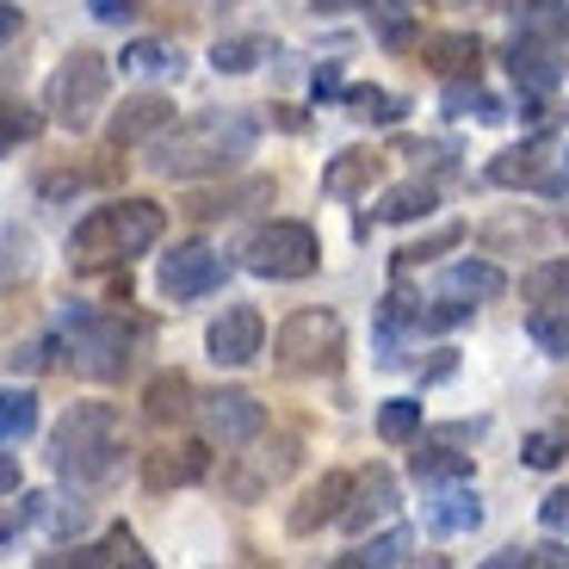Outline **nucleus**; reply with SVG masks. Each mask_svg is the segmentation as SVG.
Instances as JSON below:
<instances>
[{
	"label": "nucleus",
	"instance_id": "13",
	"mask_svg": "<svg viewBox=\"0 0 569 569\" xmlns=\"http://www.w3.org/2000/svg\"><path fill=\"white\" fill-rule=\"evenodd\" d=\"M168 124H173V100H161V93H137V100H124L112 112L106 142H112V149H137V142H156Z\"/></svg>",
	"mask_w": 569,
	"mask_h": 569
},
{
	"label": "nucleus",
	"instance_id": "7",
	"mask_svg": "<svg viewBox=\"0 0 569 569\" xmlns=\"http://www.w3.org/2000/svg\"><path fill=\"white\" fill-rule=\"evenodd\" d=\"M69 328V366L81 378H118L130 366V335L118 316H100V310H69L62 316Z\"/></svg>",
	"mask_w": 569,
	"mask_h": 569
},
{
	"label": "nucleus",
	"instance_id": "34",
	"mask_svg": "<svg viewBox=\"0 0 569 569\" xmlns=\"http://www.w3.org/2000/svg\"><path fill=\"white\" fill-rule=\"evenodd\" d=\"M43 130V118L31 112V106H19V100H0V156L13 149V142H31Z\"/></svg>",
	"mask_w": 569,
	"mask_h": 569
},
{
	"label": "nucleus",
	"instance_id": "21",
	"mask_svg": "<svg viewBox=\"0 0 569 569\" xmlns=\"http://www.w3.org/2000/svg\"><path fill=\"white\" fill-rule=\"evenodd\" d=\"M260 199H272V180H242V186H223V192L186 199V217L211 223V217H236V211H248V204H260Z\"/></svg>",
	"mask_w": 569,
	"mask_h": 569
},
{
	"label": "nucleus",
	"instance_id": "15",
	"mask_svg": "<svg viewBox=\"0 0 569 569\" xmlns=\"http://www.w3.org/2000/svg\"><path fill=\"white\" fill-rule=\"evenodd\" d=\"M390 513H397V477L371 465L366 477H353V496H347V508H341V527L353 532V539H366L371 520H390Z\"/></svg>",
	"mask_w": 569,
	"mask_h": 569
},
{
	"label": "nucleus",
	"instance_id": "31",
	"mask_svg": "<svg viewBox=\"0 0 569 569\" xmlns=\"http://www.w3.org/2000/svg\"><path fill=\"white\" fill-rule=\"evenodd\" d=\"M446 112H452V118L477 112L483 124H501V100H496V93H483L477 81H452V87H446Z\"/></svg>",
	"mask_w": 569,
	"mask_h": 569
},
{
	"label": "nucleus",
	"instance_id": "22",
	"mask_svg": "<svg viewBox=\"0 0 569 569\" xmlns=\"http://www.w3.org/2000/svg\"><path fill=\"white\" fill-rule=\"evenodd\" d=\"M440 204V192H433V180H402L385 192V204H378V217L385 223H415V217H427Z\"/></svg>",
	"mask_w": 569,
	"mask_h": 569
},
{
	"label": "nucleus",
	"instance_id": "37",
	"mask_svg": "<svg viewBox=\"0 0 569 569\" xmlns=\"http://www.w3.org/2000/svg\"><path fill=\"white\" fill-rule=\"evenodd\" d=\"M520 452H527L532 470H557V465H563V452H569V440H563V433H551V427H539V433H527Z\"/></svg>",
	"mask_w": 569,
	"mask_h": 569
},
{
	"label": "nucleus",
	"instance_id": "42",
	"mask_svg": "<svg viewBox=\"0 0 569 569\" xmlns=\"http://www.w3.org/2000/svg\"><path fill=\"white\" fill-rule=\"evenodd\" d=\"M26 31V7H13V0H0V50Z\"/></svg>",
	"mask_w": 569,
	"mask_h": 569
},
{
	"label": "nucleus",
	"instance_id": "41",
	"mask_svg": "<svg viewBox=\"0 0 569 569\" xmlns=\"http://www.w3.org/2000/svg\"><path fill=\"white\" fill-rule=\"evenodd\" d=\"M539 520H545V532H569V489H551V496H545Z\"/></svg>",
	"mask_w": 569,
	"mask_h": 569
},
{
	"label": "nucleus",
	"instance_id": "5",
	"mask_svg": "<svg viewBox=\"0 0 569 569\" xmlns=\"http://www.w3.org/2000/svg\"><path fill=\"white\" fill-rule=\"evenodd\" d=\"M106 87H112V69H106L100 50H74V57H62V69L50 74L43 106H50V118H57L62 130H87L93 112L106 106Z\"/></svg>",
	"mask_w": 569,
	"mask_h": 569
},
{
	"label": "nucleus",
	"instance_id": "6",
	"mask_svg": "<svg viewBox=\"0 0 569 569\" xmlns=\"http://www.w3.org/2000/svg\"><path fill=\"white\" fill-rule=\"evenodd\" d=\"M347 353V328L335 310H291L272 335V359L284 371H335Z\"/></svg>",
	"mask_w": 569,
	"mask_h": 569
},
{
	"label": "nucleus",
	"instance_id": "44",
	"mask_svg": "<svg viewBox=\"0 0 569 569\" xmlns=\"http://www.w3.org/2000/svg\"><path fill=\"white\" fill-rule=\"evenodd\" d=\"M19 483V465H13V458H0V489H13Z\"/></svg>",
	"mask_w": 569,
	"mask_h": 569
},
{
	"label": "nucleus",
	"instance_id": "38",
	"mask_svg": "<svg viewBox=\"0 0 569 569\" xmlns=\"http://www.w3.org/2000/svg\"><path fill=\"white\" fill-rule=\"evenodd\" d=\"M81 563H142V551H137V539L118 527V532H106L100 551H81Z\"/></svg>",
	"mask_w": 569,
	"mask_h": 569
},
{
	"label": "nucleus",
	"instance_id": "2",
	"mask_svg": "<svg viewBox=\"0 0 569 569\" xmlns=\"http://www.w3.org/2000/svg\"><path fill=\"white\" fill-rule=\"evenodd\" d=\"M161 229H168V211L156 199H118V204H100V211H87L69 236V260L74 267H124V260L149 254L161 242Z\"/></svg>",
	"mask_w": 569,
	"mask_h": 569
},
{
	"label": "nucleus",
	"instance_id": "17",
	"mask_svg": "<svg viewBox=\"0 0 569 569\" xmlns=\"http://www.w3.org/2000/svg\"><path fill=\"white\" fill-rule=\"evenodd\" d=\"M421 62L440 81H477V69H483V43L470 38V31H440V38H427Z\"/></svg>",
	"mask_w": 569,
	"mask_h": 569
},
{
	"label": "nucleus",
	"instance_id": "26",
	"mask_svg": "<svg viewBox=\"0 0 569 569\" xmlns=\"http://www.w3.org/2000/svg\"><path fill=\"white\" fill-rule=\"evenodd\" d=\"M427 527H433V532H470V527H483V501L465 496V489H452V496L427 501Z\"/></svg>",
	"mask_w": 569,
	"mask_h": 569
},
{
	"label": "nucleus",
	"instance_id": "39",
	"mask_svg": "<svg viewBox=\"0 0 569 569\" xmlns=\"http://www.w3.org/2000/svg\"><path fill=\"white\" fill-rule=\"evenodd\" d=\"M458 242V223H446V229H433L427 242H415V248H402V267H421V260H433V254H446V248Z\"/></svg>",
	"mask_w": 569,
	"mask_h": 569
},
{
	"label": "nucleus",
	"instance_id": "23",
	"mask_svg": "<svg viewBox=\"0 0 569 569\" xmlns=\"http://www.w3.org/2000/svg\"><path fill=\"white\" fill-rule=\"evenodd\" d=\"M415 477L421 483H465L470 452H446V440H427V446H415Z\"/></svg>",
	"mask_w": 569,
	"mask_h": 569
},
{
	"label": "nucleus",
	"instance_id": "32",
	"mask_svg": "<svg viewBox=\"0 0 569 569\" xmlns=\"http://www.w3.org/2000/svg\"><path fill=\"white\" fill-rule=\"evenodd\" d=\"M539 168H545L539 149H508V156L489 161V180L496 186H539Z\"/></svg>",
	"mask_w": 569,
	"mask_h": 569
},
{
	"label": "nucleus",
	"instance_id": "11",
	"mask_svg": "<svg viewBox=\"0 0 569 569\" xmlns=\"http://www.w3.org/2000/svg\"><path fill=\"white\" fill-rule=\"evenodd\" d=\"M291 465H298V440H272V446H260L248 465H229L223 483H229V496H236V501H260L272 483L291 477Z\"/></svg>",
	"mask_w": 569,
	"mask_h": 569
},
{
	"label": "nucleus",
	"instance_id": "43",
	"mask_svg": "<svg viewBox=\"0 0 569 569\" xmlns=\"http://www.w3.org/2000/svg\"><path fill=\"white\" fill-rule=\"evenodd\" d=\"M341 93V74L335 69H316V100H335Z\"/></svg>",
	"mask_w": 569,
	"mask_h": 569
},
{
	"label": "nucleus",
	"instance_id": "18",
	"mask_svg": "<svg viewBox=\"0 0 569 569\" xmlns=\"http://www.w3.org/2000/svg\"><path fill=\"white\" fill-rule=\"evenodd\" d=\"M378 173H385V156H371V149H341V156L322 168V192L328 199H359V192L378 186Z\"/></svg>",
	"mask_w": 569,
	"mask_h": 569
},
{
	"label": "nucleus",
	"instance_id": "45",
	"mask_svg": "<svg viewBox=\"0 0 569 569\" xmlns=\"http://www.w3.org/2000/svg\"><path fill=\"white\" fill-rule=\"evenodd\" d=\"M322 13H347V7H366V0H316Z\"/></svg>",
	"mask_w": 569,
	"mask_h": 569
},
{
	"label": "nucleus",
	"instance_id": "28",
	"mask_svg": "<svg viewBox=\"0 0 569 569\" xmlns=\"http://www.w3.org/2000/svg\"><path fill=\"white\" fill-rule=\"evenodd\" d=\"M520 291H527L532 303H569V254L557 260H539V267L520 279Z\"/></svg>",
	"mask_w": 569,
	"mask_h": 569
},
{
	"label": "nucleus",
	"instance_id": "14",
	"mask_svg": "<svg viewBox=\"0 0 569 569\" xmlns=\"http://www.w3.org/2000/svg\"><path fill=\"white\" fill-rule=\"evenodd\" d=\"M204 470H211V452H204L199 440H173V446H161V452L142 458V483L156 489V496H168V489L199 483Z\"/></svg>",
	"mask_w": 569,
	"mask_h": 569
},
{
	"label": "nucleus",
	"instance_id": "8",
	"mask_svg": "<svg viewBox=\"0 0 569 569\" xmlns=\"http://www.w3.org/2000/svg\"><path fill=\"white\" fill-rule=\"evenodd\" d=\"M223 254L217 248H204V242H186V248H173V254H161V272H156V284H161V298H173V303H192V298H211L217 284H223Z\"/></svg>",
	"mask_w": 569,
	"mask_h": 569
},
{
	"label": "nucleus",
	"instance_id": "19",
	"mask_svg": "<svg viewBox=\"0 0 569 569\" xmlns=\"http://www.w3.org/2000/svg\"><path fill=\"white\" fill-rule=\"evenodd\" d=\"M446 291H452V298H470V303H496L501 291H508V272H501L496 260H452V267H446Z\"/></svg>",
	"mask_w": 569,
	"mask_h": 569
},
{
	"label": "nucleus",
	"instance_id": "30",
	"mask_svg": "<svg viewBox=\"0 0 569 569\" xmlns=\"http://www.w3.org/2000/svg\"><path fill=\"white\" fill-rule=\"evenodd\" d=\"M347 112L366 118V124H397L402 100H397V93H385V87H347Z\"/></svg>",
	"mask_w": 569,
	"mask_h": 569
},
{
	"label": "nucleus",
	"instance_id": "12",
	"mask_svg": "<svg viewBox=\"0 0 569 569\" xmlns=\"http://www.w3.org/2000/svg\"><path fill=\"white\" fill-rule=\"evenodd\" d=\"M347 496H353V477H347V470H322V477L303 489V501L291 508V520H284V527L298 532V539H310V532L328 527V520H341Z\"/></svg>",
	"mask_w": 569,
	"mask_h": 569
},
{
	"label": "nucleus",
	"instance_id": "10",
	"mask_svg": "<svg viewBox=\"0 0 569 569\" xmlns=\"http://www.w3.org/2000/svg\"><path fill=\"white\" fill-rule=\"evenodd\" d=\"M204 347H211V359H217V366H254V359H260V347H267V322H260V310L236 303V310H223V316L211 322Z\"/></svg>",
	"mask_w": 569,
	"mask_h": 569
},
{
	"label": "nucleus",
	"instance_id": "27",
	"mask_svg": "<svg viewBox=\"0 0 569 569\" xmlns=\"http://www.w3.org/2000/svg\"><path fill=\"white\" fill-rule=\"evenodd\" d=\"M378 440H385V446L421 440V402H415V397H390L385 409H378Z\"/></svg>",
	"mask_w": 569,
	"mask_h": 569
},
{
	"label": "nucleus",
	"instance_id": "1",
	"mask_svg": "<svg viewBox=\"0 0 569 569\" xmlns=\"http://www.w3.org/2000/svg\"><path fill=\"white\" fill-rule=\"evenodd\" d=\"M260 124L248 112H199L192 124L168 130L156 142V173L168 180H199V173H223L242 156H254Z\"/></svg>",
	"mask_w": 569,
	"mask_h": 569
},
{
	"label": "nucleus",
	"instance_id": "24",
	"mask_svg": "<svg viewBox=\"0 0 569 569\" xmlns=\"http://www.w3.org/2000/svg\"><path fill=\"white\" fill-rule=\"evenodd\" d=\"M513 13H520V31L527 38H569V0H513Z\"/></svg>",
	"mask_w": 569,
	"mask_h": 569
},
{
	"label": "nucleus",
	"instance_id": "3",
	"mask_svg": "<svg viewBox=\"0 0 569 569\" xmlns=\"http://www.w3.org/2000/svg\"><path fill=\"white\" fill-rule=\"evenodd\" d=\"M50 465L81 489L106 483L124 465V421H118L112 402H74L50 433Z\"/></svg>",
	"mask_w": 569,
	"mask_h": 569
},
{
	"label": "nucleus",
	"instance_id": "36",
	"mask_svg": "<svg viewBox=\"0 0 569 569\" xmlns=\"http://www.w3.org/2000/svg\"><path fill=\"white\" fill-rule=\"evenodd\" d=\"M260 50H267V43L260 38H223L211 50V62H217V74H248L260 62Z\"/></svg>",
	"mask_w": 569,
	"mask_h": 569
},
{
	"label": "nucleus",
	"instance_id": "33",
	"mask_svg": "<svg viewBox=\"0 0 569 569\" xmlns=\"http://www.w3.org/2000/svg\"><path fill=\"white\" fill-rule=\"evenodd\" d=\"M409 545H415V539L397 527V532H378L366 551H347L341 563H378V569H390V563H409Z\"/></svg>",
	"mask_w": 569,
	"mask_h": 569
},
{
	"label": "nucleus",
	"instance_id": "29",
	"mask_svg": "<svg viewBox=\"0 0 569 569\" xmlns=\"http://www.w3.org/2000/svg\"><path fill=\"white\" fill-rule=\"evenodd\" d=\"M31 427H38V397L31 390H0V446L26 440Z\"/></svg>",
	"mask_w": 569,
	"mask_h": 569
},
{
	"label": "nucleus",
	"instance_id": "20",
	"mask_svg": "<svg viewBox=\"0 0 569 569\" xmlns=\"http://www.w3.org/2000/svg\"><path fill=\"white\" fill-rule=\"evenodd\" d=\"M142 409H149V421H186L192 415V378L186 371H156L149 378V390H142Z\"/></svg>",
	"mask_w": 569,
	"mask_h": 569
},
{
	"label": "nucleus",
	"instance_id": "16",
	"mask_svg": "<svg viewBox=\"0 0 569 569\" xmlns=\"http://www.w3.org/2000/svg\"><path fill=\"white\" fill-rule=\"evenodd\" d=\"M508 74H513V87L520 93H532V100H545V93H557V81H563V62L551 57V43L545 38H513V50H508Z\"/></svg>",
	"mask_w": 569,
	"mask_h": 569
},
{
	"label": "nucleus",
	"instance_id": "40",
	"mask_svg": "<svg viewBox=\"0 0 569 569\" xmlns=\"http://www.w3.org/2000/svg\"><path fill=\"white\" fill-rule=\"evenodd\" d=\"M87 13L100 19V26H124V19L142 13V0H87Z\"/></svg>",
	"mask_w": 569,
	"mask_h": 569
},
{
	"label": "nucleus",
	"instance_id": "4",
	"mask_svg": "<svg viewBox=\"0 0 569 569\" xmlns=\"http://www.w3.org/2000/svg\"><path fill=\"white\" fill-rule=\"evenodd\" d=\"M242 267L260 272V279H310L322 267V242H316V229L298 223V217H272V223H260L248 236Z\"/></svg>",
	"mask_w": 569,
	"mask_h": 569
},
{
	"label": "nucleus",
	"instance_id": "9",
	"mask_svg": "<svg viewBox=\"0 0 569 569\" xmlns=\"http://www.w3.org/2000/svg\"><path fill=\"white\" fill-rule=\"evenodd\" d=\"M204 433L223 452H242L267 433V402L248 397V390H217V397H204Z\"/></svg>",
	"mask_w": 569,
	"mask_h": 569
},
{
	"label": "nucleus",
	"instance_id": "25",
	"mask_svg": "<svg viewBox=\"0 0 569 569\" xmlns=\"http://www.w3.org/2000/svg\"><path fill=\"white\" fill-rule=\"evenodd\" d=\"M532 347H539L545 359H569V303H539L527 322Z\"/></svg>",
	"mask_w": 569,
	"mask_h": 569
},
{
	"label": "nucleus",
	"instance_id": "35",
	"mask_svg": "<svg viewBox=\"0 0 569 569\" xmlns=\"http://www.w3.org/2000/svg\"><path fill=\"white\" fill-rule=\"evenodd\" d=\"M124 69L130 74H180V57H173L168 43L142 38V43H130V50H124Z\"/></svg>",
	"mask_w": 569,
	"mask_h": 569
},
{
	"label": "nucleus",
	"instance_id": "46",
	"mask_svg": "<svg viewBox=\"0 0 569 569\" xmlns=\"http://www.w3.org/2000/svg\"><path fill=\"white\" fill-rule=\"evenodd\" d=\"M477 7H501V0H477Z\"/></svg>",
	"mask_w": 569,
	"mask_h": 569
}]
</instances>
